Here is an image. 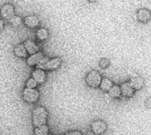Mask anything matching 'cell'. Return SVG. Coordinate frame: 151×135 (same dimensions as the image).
<instances>
[{
    "mask_svg": "<svg viewBox=\"0 0 151 135\" xmlns=\"http://www.w3.org/2000/svg\"><path fill=\"white\" fill-rule=\"evenodd\" d=\"M9 23H10V25L13 26V27H18V26L22 25L23 20H22V18H20L19 16H15V15H14L13 17L9 19Z\"/></svg>",
    "mask_w": 151,
    "mask_h": 135,
    "instance_id": "cell-19",
    "label": "cell"
},
{
    "mask_svg": "<svg viewBox=\"0 0 151 135\" xmlns=\"http://www.w3.org/2000/svg\"><path fill=\"white\" fill-rule=\"evenodd\" d=\"M24 24L27 27H29V28H35V27H37L40 25V19H38L37 16H34V15L27 16L24 19Z\"/></svg>",
    "mask_w": 151,
    "mask_h": 135,
    "instance_id": "cell-12",
    "label": "cell"
},
{
    "mask_svg": "<svg viewBox=\"0 0 151 135\" xmlns=\"http://www.w3.org/2000/svg\"><path fill=\"white\" fill-rule=\"evenodd\" d=\"M130 84H131V87L134 90H139L143 87L145 80H143V78L140 77V76H133L130 79Z\"/></svg>",
    "mask_w": 151,
    "mask_h": 135,
    "instance_id": "cell-10",
    "label": "cell"
},
{
    "mask_svg": "<svg viewBox=\"0 0 151 135\" xmlns=\"http://www.w3.org/2000/svg\"><path fill=\"white\" fill-rule=\"evenodd\" d=\"M99 87L101 88L103 91H109V89L113 87V82H112V80H109L107 78H104V79H101Z\"/></svg>",
    "mask_w": 151,
    "mask_h": 135,
    "instance_id": "cell-16",
    "label": "cell"
},
{
    "mask_svg": "<svg viewBox=\"0 0 151 135\" xmlns=\"http://www.w3.org/2000/svg\"><path fill=\"white\" fill-rule=\"evenodd\" d=\"M101 76L99 74V72H97V71H90L88 74H87V77H86V82L88 86L90 87H98L99 84H101Z\"/></svg>",
    "mask_w": 151,
    "mask_h": 135,
    "instance_id": "cell-4",
    "label": "cell"
},
{
    "mask_svg": "<svg viewBox=\"0 0 151 135\" xmlns=\"http://www.w3.org/2000/svg\"><path fill=\"white\" fill-rule=\"evenodd\" d=\"M137 18H138V20L141 21V23H147V21H149L151 18V11L149 9H145V8L139 9L138 13H137Z\"/></svg>",
    "mask_w": 151,
    "mask_h": 135,
    "instance_id": "cell-8",
    "label": "cell"
},
{
    "mask_svg": "<svg viewBox=\"0 0 151 135\" xmlns=\"http://www.w3.org/2000/svg\"><path fill=\"white\" fill-rule=\"evenodd\" d=\"M37 87V84L36 81L33 79V78H29L27 81H26V88H29V89H36Z\"/></svg>",
    "mask_w": 151,
    "mask_h": 135,
    "instance_id": "cell-20",
    "label": "cell"
},
{
    "mask_svg": "<svg viewBox=\"0 0 151 135\" xmlns=\"http://www.w3.org/2000/svg\"><path fill=\"white\" fill-rule=\"evenodd\" d=\"M32 78L36 81L37 84H44L46 80V73H45V71L41 70V69H35L32 73Z\"/></svg>",
    "mask_w": 151,
    "mask_h": 135,
    "instance_id": "cell-7",
    "label": "cell"
},
{
    "mask_svg": "<svg viewBox=\"0 0 151 135\" xmlns=\"http://www.w3.org/2000/svg\"><path fill=\"white\" fill-rule=\"evenodd\" d=\"M109 63H111V62H109L108 59H101V61H99V65H101V68H104V69H105V68H108Z\"/></svg>",
    "mask_w": 151,
    "mask_h": 135,
    "instance_id": "cell-21",
    "label": "cell"
},
{
    "mask_svg": "<svg viewBox=\"0 0 151 135\" xmlns=\"http://www.w3.org/2000/svg\"><path fill=\"white\" fill-rule=\"evenodd\" d=\"M62 61L60 58H53V59H49V58H43L40 62H38L36 66L37 69H41V70H47V71H52V70H57L58 68L61 65Z\"/></svg>",
    "mask_w": 151,
    "mask_h": 135,
    "instance_id": "cell-2",
    "label": "cell"
},
{
    "mask_svg": "<svg viewBox=\"0 0 151 135\" xmlns=\"http://www.w3.org/2000/svg\"><path fill=\"white\" fill-rule=\"evenodd\" d=\"M107 129V125L104 121H95L91 123V131L94 132L96 135H101L105 133V131Z\"/></svg>",
    "mask_w": 151,
    "mask_h": 135,
    "instance_id": "cell-5",
    "label": "cell"
},
{
    "mask_svg": "<svg viewBox=\"0 0 151 135\" xmlns=\"http://www.w3.org/2000/svg\"><path fill=\"white\" fill-rule=\"evenodd\" d=\"M120 88H121V92H122V95H123V96L132 97L133 94H134V89L131 87L130 82H123V84H121Z\"/></svg>",
    "mask_w": 151,
    "mask_h": 135,
    "instance_id": "cell-13",
    "label": "cell"
},
{
    "mask_svg": "<svg viewBox=\"0 0 151 135\" xmlns=\"http://www.w3.org/2000/svg\"><path fill=\"white\" fill-rule=\"evenodd\" d=\"M65 135H82V133L79 132V131H71V132L65 133Z\"/></svg>",
    "mask_w": 151,
    "mask_h": 135,
    "instance_id": "cell-22",
    "label": "cell"
},
{
    "mask_svg": "<svg viewBox=\"0 0 151 135\" xmlns=\"http://www.w3.org/2000/svg\"><path fill=\"white\" fill-rule=\"evenodd\" d=\"M14 53H15V55L18 56V58H26V56H27V52H26L25 47H24L23 44L16 45L15 49H14Z\"/></svg>",
    "mask_w": 151,
    "mask_h": 135,
    "instance_id": "cell-14",
    "label": "cell"
},
{
    "mask_svg": "<svg viewBox=\"0 0 151 135\" xmlns=\"http://www.w3.org/2000/svg\"><path fill=\"white\" fill-rule=\"evenodd\" d=\"M4 29V20L0 19V32Z\"/></svg>",
    "mask_w": 151,
    "mask_h": 135,
    "instance_id": "cell-24",
    "label": "cell"
},
{
    "mask_svg": "<svg viewBox=\"0 0 151 135\" xmlns=\"http://www.w3.org/2000/svg\"><path fill=\"white\" fill-rule=\"evenodd\" d=\"M43 58H44V55H43L42 52H37L35 54H32V55H29L27 58V64L29 65V66H34V65L37 64Z\"/></svg>",
    "mask_w": 151,
    "mask_h": 135,
    "instance_id": "cell-11",
    "label": "cell"
},
{
    "mask_svg": "<svg viewBox=\"0 0 151 135\" xmlns=\"http://www.w3.org/2000/svg\"><path fill=\"white\" fill-rule=\"evenodd\" d=\"M108 95H109V97L111 98H114V99H119V98H121V96H122V92H121V88L120 86H114L109 89V91H108Z\"/></svg>",
    "mask_w": 151,
    "mask_h": 135,
    "instance_id": "cell-15",
    "label": "cell"
},
{
    "mask_svg": "<svg viewBox=\"0 0 151 135\" xmlns=\"http://www.w3.org/2000/svg\"><path fill=\"white\" fill-rule=\"evenodd\" d=\"M24 47H25L26 52L28 53V54H35V53H37V52H40L38 50V45L34 42V41H32V39H27V41H25L24 42Z\"/></svg>",
    "mask_w": 151,
    "mask_h": 135,
    "instance_id": "cell-9",
    "label": "cell"
},
{
    "mask_svg": "<svg viewBox=\"0 0 151 135\" xmlns=\"http://www.w3.org/2000/svg\"><path fill=\"white\" fill-rule=\"evenodd\" d=\"M37 39L40 41H45V39L49 37V32L46 28H40L37 31V34H36Z\"/></svg>",
    "mask_w": 151,
    "mask_h": 135,
    "instance_id": "cell-18",
    "label": "cell"
},
{
    "mask_svg": "<svg viewBox=\"0 0 151 135\" xmlns=\"http://www.w3.org/2000/svg\"><path fill=\"white\" fill-rule=\"evenodd\" d=\"M47 135H53V134H50V133H49V134H47Z\"/></svg>",
    "mask_w": 151,
    "mask_h": 135,
    "instance_id": "cell-26",
    "label": "cell"
},
{
    "mask_svg": "<svg viewBox=\"0 0 151 135\" xmlns=\"http://www.w3.org/2000/svg\"><path fill=\"white\" fill-rule=\"evenodd\" d=\"M40 98V92L37 89H29V88H25L23 90V99L26 103L34 104L36 103Z\"/></svg>",
    "mask_w": 151,
    "mask_h": 135,
    "instance_id": "cell-3",
    "label": "cell"
},
{
    "mask_svg": "<svg viewBox=\"0 0 151 135\" xmlns=\"http://www.w3.org/2000/svg\"><path fill=\"white\" fill-rule=\"evenodd\" d=\"M0 15L4 19L9 20L14 16V6L12 4H6L0 8Z\"/></svg>",
    "mask_w": 151,
    "mask_h": 135,
    "instance_id": "cell-6",
    "label": "cell"
},
{
    "mask_svg": "<svg viewBox=\"0 0 151 135\" xmlns=\"http://www.w3.org/2000/svg\"><path fill=\"white\" fill-rule=\"evenodd\" d=\"M89 2H95V1H97V0H88Z\"/></svg>",
    "mask_w": 151,
    "mask_h": 135,
    "instance_id": "cell-25",
    "label": "cell"
},
{
    "mask_svg": "<svg viewBox=\"0 0 151 135\" xmlns=\"http://www.w3.org/2000/svg\"><path fill=\"white\" fill-rule=\"evenodd\" d=\"M47 118H49V113H47V110L45 109L44 107L37 106L36 108L33 109L32 121H33V124H34L35 127H40V126L46 125Z\"/></svg>",
    "mask_w": 151,
    "mask_h": 135,
    "instance_id": "cell-1",
    "label": "cell"
},
{
    "mask_svg": "<svg viewBox=\"0 0 151 135\" xmlns=\"http://www.w3.org/2000/svg\"><path fill=\"white\" fill-rule=\"evenodd\" d=\"M49 131H50V129H49L47 125L35 127V129H34V135H47L49 134Z\"/></svg>",
    "mask_w": 151,
    "mask_h": 135,
    "instance_id": "cell-17",
    "label": "cell"
},
{
    "mask_svg": "<svg viewBox=\"0 0 151 135\" xmlns=\"http://www.w3.org/2000/svg\"><path fill=\"white\" fill-rule=\"evenodd\" d=\"M145 106H147L148 108H151V97H149V98L145 100Z\"/></svg>",
    "mask_w": 151,
    "mask_h": 135,
    "instance_id": "cell-23",
    "label": "cell"
}]
</instances>
